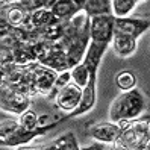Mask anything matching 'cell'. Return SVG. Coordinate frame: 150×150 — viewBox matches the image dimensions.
<instances>
[{
	"mask_svg": "<svg viewBox=\"0 0 150 150\" xmlns=\"http://www.w3.org/2000/svg\"><path fill=\"white\" fill-rule=\"evenodd\" d=\"M149 114L141 118L118 121L120 134L114 141V149L118 150H147L150 141V121Z\"/></svg>",
	"mask_w": 150,
	"mask_h": 150,
	"instance_id": "cell-1",
	"label": "cell"
},
{
	"mask_svg": "<svg viewBox=\"0 0 150 150\" xmlns=\"http://www.w3.org/2000/svg\"><path fill=\"white\" fill-rule=\"evenodd\" d=\"M146 109V97L138 88L129 91H121V94L112 102L109 108V120L118 123L123 120H132L139 117Z\"/></svg>",
	"mask_w": 150,
	"mask_h": 150,
	"instance_id": "cell-2",
	"label": "cell"
},
{
	"mask_svg": "<svg viewBox=\"0 0 150 150\" xmlns=\"http://www.w3.org/2000/svg\"><path fill=\"white\" fill-rule=\"evenodd\" d=\"M56 71L40 62H33L30 67V90L32 96H50L55 90Z\"/></svg>",
	"mask_w": 150,
	"mask_h": 150,
	"instance_id": "cell-3",
	"label": "cell"
},
{
	"mask_svg": "<svg viewBox=\"0 0 150 150\" xmlns=\"http://www.w3.org/2000/svg\"><path fill=\"white\" fill-rule=\"evenodd\" d=\"M114 20L112 14H102L90 17V38L96 42L111 44L114 37Z\"/></svg>",
	"mask_w": 150,
	"mask_h": 150,
	"instance_id": "cell-4",
	"label": "cell"
},
{
	"mask_svg": "<svg viewBox=\"0 0 150 150\" xmlns=\"http://www.w3.org/2000/svg\"><path fill=\"white\" fill-rule=\"evenodd\" d=\"M29 105H30L29 96L15 91L5 83L0 85V109L20 115L24 109L29 108Z\"/></svg>",
	"mask_w": 150,
	"mask_h": 150,
	"instance_id": "cell-5",
	"label": "cell"
},
{
	"mask_svg": "<svg viewBox=\"0 0 150 150\" xmlns=\"http://www.w3.org/2000/svg\"><path fill=\"white\" fill-rule=\"evenodd\" d=\"M149 28H150L149 17L126 15V17H115V20H114V33H126L137 40L143 33H146Z\"/></svg>",
	"mask_w": 150,
	"mask_h": 150,
	"instance_id": "cell-6",
	"label": "cell"
},
{
	"mask_svg": "<svg viewBox=\"0 0 150 150\" xmlns=\"http://www.w3.org/2000/svg\"><path fill=\"white\" fill-rule=\"evenodd\" d=\"M82 99V88L77 86L74 82H68L67 85L61 86L55 93V102L58 108L67 112H73Z\"/></svg>",
	"mask_w": 150,
	"mask_h": 150,
	"instance_id": "cell-7",
	"label": "cell"
},
{
	"mask_svg": "<svg viewBox=\"0 0 150 150\" xmlns=\"http://www.w3.org/2000/svg\"><path fill=\"white\" fill-rule=\"evenodd\" d=\"M108 47H109V44L90 41V44H88V47H86V52H85V56L82 59V62L88 68L90 76L97 77V70L100 67V62H102L105 53H106Z\"/></svg>",
	"mask_w": 150,
	"mask_h": 150,
	"instance_id": "cell-8",
	"label": "cell"
},
{
	"mask_svg": "<svg viewBox=\"0 0 150 150\" xmlns=\"http://www.w3.org/2000/svg\"><path fill=\"white\" fill-rule=\"evenodd\" d=\"M0 14L5 17V20L8 21V24L11 28L20 29L28 23L30 11L26 9L21 3H14V5H2Z\"/></svg>",
	"mask_w": 150,
	"mask_h": 150,
	"instance_id": "cell-9",
	"label": "cell"
},
{
	"mask_svg": "<svg viewBox=\"0 0 150 150\" xmlns=\"http://www.w3.org/2000/svg\"><path fill=\"white\" fill-rule=\"evenodd\" d=\"M120 134V126L118 123L114 121H103V123H96L90 127V135L103 144H114L115 138Z\"/></svg>",
	"mask_w": 150,
	"mask_h": 150,
	"instance_id": "cell-10",
	"label": "cell"
},
{
	"mask_svg": "<svg viewBox=\"0 0 150 150\" xmlns=\"http://www.w3.org/2000/svg\"><path fill=\"white\" fill-rule=\"evenodd\" d=\"M137 38L126 33H114L111 40L112 50L118 58H129L137 52Z\"/></svg>",
	"mask_w": 150,
	"mask_h": 150,
	"instance_id": "cell-11",
	"label": "cell"
},
{
	"mask_svg": "<svg viewBox=\"0 0 150 150\" xmlns=\"http://www.w3.org/2000/svg\"><path fill=\"white\" fill-rule=\"evenodd\" d=\"M53 47H52V52L44 58L40 64L46 65L52 70H55L56 73L59 71H64V70H70L68 68V62H67V55H65V50L59 46L58 42H52Z\"/></svg>",
	"mask_w": 150,
	"mask_h": 150,
	"instance_id": "cell-12",
	"label": "cell"
},
{
	"mask_svg": "<svg viewBox=\"0 0 150 150\" xmlns=\"http://www.w3.org/2000/svg\"><path fill=\"white\" fill-rule=\"evenodd\" d=\"M50 11L53 12V15L58 20L65 21L68 18H71V17L81 9H77V6L71 2V0H58V2H55L52 5Z\"/></svg>",
	"mask_w": 150,
	"mask_h": 150,
	"instance_id": "cell-13",
	"label": "cell"
},
{
	"mask_svg": "<svg viewBox=\"0 0 150 150\" xmlns=\"http://www.w3.org/2000/svg\"><path fill=\"white\" fill-rule=\"evenodd\" d=\"M42 149L44 150H79L81 147H79L76 135L73 134V132H67L65 135L53 139L50 144H47Z\"/></svg>",
	"mask_w": 150,
	"mask_h": 150,
	"instance_id": "cell-14",
	"label": "cell"
},
{
	"mask_svg": "<svg viewBox=\"0 0 150 150\" xmlns=\"http://www.w3.org/2000/svg\"><path fill=\"white\" fill-rule=\"evenodd\" d=\"M82 11L88 17L102 15V14H112L111 0H85Z\"/></svg>",
	"mask_w": 150,
	"mask_h": 150,
	"instance_id": "cell-15",
	"label": "cell"
},
{
	"mask_svg": "<svg viewBox=\"0 0 150 150\" xmlns=\"http://www.w3.org/2000/svg\"><path fill=\"white\" fill-rule=\"evenodd\" d=\"M29 44L30 42H24V44H20L18 47L12 49V56H14L12 64L28 65V64H32V62H37V59H35L32 50L29 47Z\"/></svg>",
	"mask_w": 150,
	"mask_h": 150,
	"instance_id": "cell-16",
	"label": "cell"
},
{
	"mask_svg": "<svg viewBox=\"0 0 150 150\" xmlns=\"http://www.w3.org/2000/svg\"><path fill=\"white\" fill-rule=\"evenodd\" d=\"M137 0H111V11L114 17H126L137 6Z\"/></svg>",
	"mask_w": 150,
	"mask_h": 150,
	"instance_id": "cell-17",
	"label": "cell"
},
{
	"mask_svg": "<svg viewBox=\"0 0 150 150\" xmlns=\"http://www.w3.org/2000/svg\"><path fill=\"white\" fill-rule=\"evenodd\" d=\"M137 82H138L137 74L134 71H130V70H123L115 76V83L120 88V91L132 90V88L137 86Z\"/></svg>",
	"mask_w": 150,
	"mask_h": 150,
	"instance_id": "cell-18",
	"label": "cell"
},
{
	"mask_svg": "<svg viewBox=\"0 0 150 150\" xmlns=\"http://www.w3.org/2000/svg\"><path fill=\"white\" fill-rule=\"evenodd\" d=\"M70 71H71V82H74L77 86L83 88L88 83L90 73H88V68H86V65L83 62H79L73 68H70Z\"/></svg>",
	"mask_w": 150,
	"mask_h": 150,
	"instance_id": "cell-19",
	"label": "cell"
},
{
	"mask_svg": "<svg viewBox=\"0 0 150 150\" xmlns=\"http://www.w3.org/2000/svg\"><path fill=\"white\" fill-rule=\"evenodd\" d=\"M18 123L20 126L26 130H33L38 127V115L37 112L32 111V109H24L20 115H18Z\"/></svg>",
	"mask_w": 150,
	"mask_h": 150,
	"instance_id": "cell-20",
	"label": "cell"
},
{
	"mask_svg": "<svg viewBox=\"0 0 150 150\" xmlns=\"http://www.w3.org/2000/svg\"><path fill=\"white\" fill-rule=\"evenodd\" d=\"M18 126H20V123L15 118H6L3 121H0V138L6 139L8 137L12 135L18 129Z\"/></svg>",
	"mask_w": 150,
	"mask_h": 150,
	"instance_id": "cell-21",
	"label": "cell"
},
{
	"mask_svg": "<svg viewBox=\"0 0 150 150\" xmlns=\"http://www.w3.org/2000/svg\"><path fill=\"white\" fill-rule=\"evenodd\" d=\"M14 56H12V49L8 47L6 44L0 41V64L6 65V64H12Z\"/></svg>",
	"mask_w": 150,
	"mask_h": 150,
	"instance_id": "cell-22",
	"label": "cell"
},
{
	"mask_svg": "<svg viewBox=\"0 0 150 150\" xmlns=\"http://www.w3.org/2000/svg\"><path fill=\"white\" fill-rule=\"evenodd\" d=\"M68 82H71V71H70V70L59 71L56 74V79H55V90H58V88L67 85Z\"/></svg>",
	"mask_w": 150,
	"mask_h": 150,
	"instance_id": "cell-23",
	"label": "cell"
},
{
	"mask_svg": "<svg viewBox=\"0 0 150 150\" xmlns=\"http://www.w3.org/2000/svg\"><path fill=\"white\" fill-rule=\"evenodd\" d=\"M21 5L28 11H35V9L46 8V6H44V0H21Z\"/></svg>",
	"mask_w": 150,
	"mask_h": 150,
	"instance_id": "cell-24",
	"label": "cell"
},
{
	"mask_svg": "<svg viewBox=\"0 0 150 150\" xmlns=\"http://www.w3.org/2000/svg\"><path fill=\"white\" fill-rule=\"evenodd\" d=\"M11 29H12V28H11L9 24H8V21H6V20H3L2 23H0V40L5 38L6 35H9Z\"/></svg>",
	"mask_w": 150,
	"mask_h": 150,
	"instance_id": "cell-25",
	"label": "cell"
},
{
	"mask_svg": "<svg viewBox=\"0 0 150 150\" xmlns=\"http://www.w3.org/2000/svg\"><path fill=\"white\" fill-rule=\"evenodd\" d=\"M50 117L47 115V114H44V115H38V126H46V125H50Z\"/></svg>",
	"mask_w": 150,
	"mask_h": 150,
	"instance_id": "cell-26",
	"label": "cell"
},
{
	"mask_svg": "<svg viewBox=\"0 0 150 150\" xmlns=\"http://www.w3.org/2000/svg\"><path fill=\"white\" fill-rule=\"evenodd\" d=\"M85 149H88V150H90V149H91V150H96V149H100V150H102V149H108V147H105V146H103V143H99V141H97L96 144H91V146H86Z\"/></svg>",
	"mask_w": 150,
	"mask_h": 150,
	"instance_id": "cell-27",
	"label": "cell"
},
{
	"mask_svg": "<svg viewBox=\"0 0 150 150\" xmlns=\"http://www.w3.org/2000/svg\"><path fill=\"white\" fill-rule=\"evenodd\" d=\"M5 82V65L0 64V85H3Z\"/></svg>",
	"mask_w": 150,
	"mask_h": 150,
	"instance_id": "cell-28",
	"label": "cell"
},
{
	"mask_svg": "<svg viewBox=\"0 0 150 150\" xmlns=\"http://www.w3.org/2000/svg\"><path fill=\"white\" fill-rule=\"evenodd\" d=\"M71 2L77 6V9H82V8H83V3H85V0H71Z\"/></svg>",
	"mask_w": 150,
	"mask_h": 150,
	"instance_id": "cell-29",
	"label": "cell"
},
{
	"mask_svg": "<svg viewBox=\"0 0 150 150\" xmlns=\"http://www.w3.org/2000/svg\"><path fill=\"white\" fill-rule=\"evenodd\" d=\"M3 5H14V3H21V0H2Z\"/></svg>",
	"mask_w": 150,
	"mask_h": 150,
	"instance_id": "cell-30",
	"label": "cell"
},
{
	"mask_svg": "<svg viewBox=\"0 0 150 150\" xmlns=\"http://www.w3.org/2000/svg\"><path fill=\"white\" fill-rule=\"evenodd\" d=\"M0 146H5V139L3 138H0Z\"/></svg>",
	"mask_w": 150,
	"mask_h": 150,
	"instance_id": "cell-31",
	"label": "cell"
},
{
	"mask_svg": "<svg viewBox=\"0 0 150 150\" xmlns=\"http://www.w3.org/2000/svg\"><path fill=\"white\" fill-rule=\"evenodd\" d=\"M137 2H144V0H137Z\"/></svg>",
	"mask_w": 150,
	"mask_h": 150,
	"instance_id": "cell-32",
	"label": "cell"
}]
</instances>
